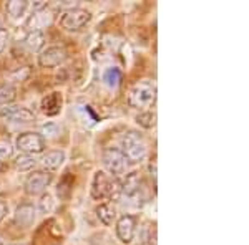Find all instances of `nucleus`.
Segmentation results:
<instances>
[{
	"label": "nucleus",
	"instance_id": "f257e3e1",
	"mask_svg": "<svg viewBox=\"0 0 249 245\" xmlns=\"http://www.w3.org/2000/svg\"><path fill=\"white\" fill-rule=\"evenodd\" d=\"M91 197L96 200H120L122 199L120 180L116 178H111L105 171H96L93 174V179H91Z\"/></svg>",
	"mask_w": 249,
	"mask_h": 245
},
{
	"label": "nucleus",
	"instance_id": "f03ea898",
	"mask_svg": "<svg viewBox=\"0 0 249 245\" xmlns=\"http://www.w3.org/2000/svg\"><path fill=\"white\" fill-rule=\"evenodd\" d=\"M156 101V85L151 80H142L128 90L126 104L135 110L150 108Z\"/></svg>",
	"mask_w": 249,
	"mask_h": 245
},
{
	"label": "nucleus",
	"instance_id": "7ed1b4c3",
	"mask_svg": "<svg viewBox=\"0 0 249 245\" xmlns=\"http://www.w3.org/2000/svg\"><path fill=\"white\" fill-rule=\"evenodd\" d=\"M122 152L128 163H142L148 154V146L144 143V138L138 131H128L122 138Z\"/></svg>",
	"mask_w": 249,
	"mask_h": 245
},
{
	"label": "nucleus",
	"instance_id": "20e7f679",
	"mask_svg": "<svg viewBox=\"0 0 249 245\" xmlns=\"http://www.w3.org/2000/svg\"><path fill=\"white\" fill-rule=\"evenodd\" d=\"M91 15L90 10L82 9V7H71V9L65 10L60 17V27L67 32H82L90 25Z\"/></svg>",
	"mask_w": 249,
	"mask_h": 245
},
{
	"label": "nucleus",
	"instance_id": "39448f33",
	"mask_svg": "<svg viewBox=\"0 0 249 245\" xmlns=\"http://www.w3.org/2000/svg\"><path fill=\"white\" fill-rule=\"evenodd\" d=\"M102 161H103V166L110 172L111 178L122 176L128 167V161L123 156L122 149L115 146L105 147V151H103V154H102Z\"/></svg>",
	"mask_w": 249,
	"mask_h": 245
},
{
	"label": "nucleus",
	"instance_id": "423d86ee",
	"mask_svg": "<svg viewBox=\"0 0 249 245\" xmlns=\"http://www.w3.org/2000/svg\"><path fill=\"white\" fill-rule=\"evenodd\" d=\"M15 146H17V149L22 154H30V156L42 154L45 151V139L38 132L27 131L18 134V138L15 139Z\"/></svg>",
	"mask_w": 249,
	"mask_h": 245
},
{
	"label": "nucleus",
	"instance_id": "0eeeda50",
	"mask_svg": "<svg viewBox=\"0 0 249 245\" xmlns=\"http://www.w3.org/2000/svg\"><path fill=\"white\" fill-rule=\"evenodd\" d=\"M52 179H53V176L50 171H32L27 176L23 187L29 196H42L45 194L47 187L52 184Z\"/></svg>",
	"mask_w": 249,
	"mask_h": 245
},
{
	"label": "nucleus",
	"instance_id": "6e6552de",
	"mask_svg": "<svg viewBox=\"0 0 249 245\" xmlns=\"http://www.w3.org/2000/svg\"><path fill=\"white\" fill-rule=\"evenodd\" d=\"M115 232L118 240L124 245L131 244L136 234V219L130 214H124L118 217L115 222Z\"/></svg>",
	"mask_w": 249,
	"mask_h": 245
},
{
	"label": "nucleus",
	"instance_id": "1a4fd4ad",
	"mask_svg": "<svg viewBox=\"0 0 249 245\" xmlns=\"http://www.w3.org/2000/svg\"><path fill=\"white\" fill-rule=\"evenodd\" d=\"M67 60V51L63 47L53 45L43 48L38 53V65L42 68H55L60 66Z\"/></svg>",
	"mask_w": 249,
	"mask_h": 245
},
{
	"label": "nucleus",
	"instance_id": "9d476101",
	"mask_svg": "<svg viewBox=\"0 0 249 245\" xmlns=\"http://www.w3.org/2000/svg\"><path fill=\"white\" fill-rule=\"evenodd\" d=\"M37 207L30 202H23L15 209L14 214V222L22 229H30L37 220Z\"/></svg>",
	"mask_w": 249,
	"mask_h": 245
},
{
	"label": "nucleus",
	"instance_id": "9b49d317",
	"mask_svg": "<svg viewBox=\"0 0 249 245\" xmlns=\"http://www.w3.org/2000/svg\"><path fill=\"white\" fill-rule=\"evenodd\" d=\"M0 116L9 119L10 123L25 124V123L35 121V113L30 108H25V106H7L0 111Z\"/></svg>",
	"mask_w": 249,
	"mask_h": 245
},
{
	"label": "nucleus",
	"instance_id": "f8f14e48",
	"mask_svg": "<svg viewBox=\"0 0 249 245\" xmlns=\"http://www.w3.org/2000/svg\"><path fill=\"white\" fill-rule=\"evenodd\" d=\"M95 214L98 217L100 222L107 227L113 226V222H116V219H118V212H116L113 202H102L100 206H96Z\"/></svg>",
	"mask_w": 249,
	"mask_h": 245
},
{
	"label": "nucleus",
	"instance_id": "ddd939ff",
	"mask_svg": "<svg viewBox=\"0 0 249 245\" xmlns=\"http://www.w3.org/2000/svg\"><path fill=\"white\" fill-rule=\"evenodd\" d=\"M40 108H42V111L47 116L58 114L60 110H62V95L57 93V91L47 95L45 98L42 99V104H40Z\"/></svg>",
	"mask_w": 249,
	"mask_h": 245
},
{
	"label": "nucleus",
	"instance_id": "4468645a",
	"mask_svg": "<svg viewBox=\"0 0 249 245\" xmlns=\"http://www.w3.org/2000/svg\"><path fill=\"white\" fill-rule=\"evenodd\" d=\"M65 152L60 151V149H53V151H48L47 154H43L42 158V164L45 167V171H57L60 169L63 163H65Z\"/></svg>",
	"mask_w": 249,
	"mask_h": 245
},
{
	"label": "nucleus",
	"instance_id": "2eb2a0df",
	"mask_svg": "<svg viewBox=\"0 0 249 245\" xmlns=\"http://www.w3.org/2000/svg\"><path fill=\"white\" fill-rule=\"evenodd\" d=\"M25 45L30 51H42L43 45H45V33L38 29L30 30L25 37Z\"/></svg>",
	"mask_w": 249,
	"mask_h": 245
},
{
	"label": "nucleus",
	"instance_id": "dca6fc26",
	"mask_svg": "<svg viewBox=\"0 0 249 245\" xmlns=\"http://www.w3.org/2000/svg\"><path fill=\"white\" fill-rule=\"evenodd\" d=\"M5 10L10 18L18 20L25 17L27 10H29V2H25V0H10V2L5 3Z\"/></svg>",
	"mask_w": 249,
	"mask_h": 245
},
{
	"label": "nucleus",
	"instance_id": "f3484780",
	"mask_svg": "<svg viewBox=\"0 0 249 245\" xmlns=\"http://www.w3.org/2000/svg\"><path fill=\"white\" fill-rule=\"evenodd\" d=\"M14 166L20 172H32L35 169V166H37V159H35V156L30 154H20L15 158Z\"/></svg>",
	"mask_w": 249,
	"mask_h": 245
},
{
	"label": "nucleus",
	"instance_id": "a211bd4d",
	"mask_svg": "<svg viewBox=\"0 0 249 245\" xmlns=\"http://www.w3.org/2000/svg\"><path fill=\"white\" fill-rule=\"evenodd\" d=\"M17 99V88L3 83L0 85V106H9Z\"/></svg>",
	"mask_w": 249,
	"mask_h": 245
},
{
	"label": "nucleus",
	"instance_id": "6ab92c4d",
	"mask_svg": "<svg viewBox=\"0 0 249 245\" xmlns=\"http://www.w3.org/2000/svg\"><path fill=\"white\" fill-rule=\"evenodd\" d=\"M122 80H123V75L118 68H110V70H107L105 75H103V82L110 88H116L122 83Z\"/></svg>",
	"mask_w": 249,
	"mask_h": 245
},
{
	"label": "nucleus",
	"instance_id": "aec40b11",
	"mask_svg": "<svg viewBox=\"0 0 249 245\" xmlns=\"http://www.w3.org/2000/svg\"><path fill=\"white\" fill-rule=\"evenodd\" d=\"M136 123H138L142 128L150 130V128H153L156 123V114L153 111H142V113L136 116Z\"/></svg>",
	"mask_w": 249,
	"mask_h": 245
},
{
	"label": "nucleus",
	"instance_id": "412c9836",
	"mask_svg": "<svg viewBox=\"0 0 249 245\" xmlns=\"http://www.w3.org/2000/svg\"><path fill=\"white\" fill-rule=\"evenodd\" d=\"M14 154V144L7 138H0V161H9Z\"/></svg>",
	"mask_w": 249,
	"mask_h": 245
},
{
	"label": "nucleus",
	"instance_id": "4be33fe9",
	"mask_svg": "<svg viewBox=\"0 0 249 245\" xmlns=\"http://www.w3.org/2000/svg\"><path fill=\"white\" fill-rule=\"evenodd\" d=\"M52 207H53V197H52L48 192H45V194H42V197L38 200L37 212H40V214H48V212L52 211Z\"/></svg>",
	"mask_w": 249,
	"mask_h": 245
},
{
	"label": "nucleus",
	"instance_id": "5701e85b",
	"mask_svg": "<svg viewBox=\"0 0 249 245\" xmlns=\"http://www.w3.org/2000/svg\"><path fill=\"white\" fill-rule=\"evenodd\" d=\"M71 186H73V180H70L68 184H65V180H63V179L60 180V182H58V189H57L60 197H62V199H68V197H70Z\"/></svg>",
	"mask_w": 249,
	"mask_h": 245
},
{
	"label": "nucleus",
	"instance_id": "b1692460",
	"mask_svg": "<svg viewBox=\"0 0 249 245\" xmlns=\"http://www.w3.org/2000/svg\"><path fill=\"white\" fill-rule=\"evenodd\" d=\"M7 43H9V32L3 27V29H0V53L7 48Z\"/></svg>",
	"mask_w": 249,
	"mask_h": 245
},
{
	"label": "nucleus",
	"instance_id": "393cba45",
	"mask_svg": "<svg viewBox=\"0 0 249 245\" xmlns=\"http://www.w3.org/2000/svg\"><path fill=\"white\" fill-rule=\"evenodd\" d=\"M7 214H9V204H7L3 199H0V222L5 219Z\"/></svg>",
	"mask_w": 249,
	"mask_h": 245
},
{
	"label": "nucleus",
	"instance_id": "a878e982",
	"mask_svg": "<svg viewBox=\"0 0 249 245\" xmlns=\"http://www.w3.org/2000/svg\"><path fill=\"white\" fill-rule=\"evenodd\" d=\"M12 245H27V244H12Z\"/></svg>",
	"mask_w": 249,
	"mask_h": 245
},
{
	"label": "nucleus",
	"instance_id": "bb28decb",
	"mask_svg": "<svg viewBox=\"0 0 249 245\" xmlns=\"http://www.w3.org/2000/svg\"><path fill=\"white\" fill-rule=\"evenodd\" d=\"M0 171H2V166H0Z\"/></svg>",
	"mask_w": 249,
	"mask_h": 245
}]
</instances>
